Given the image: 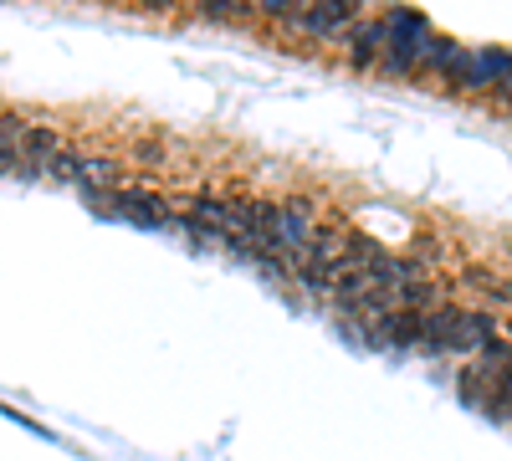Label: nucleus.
<instances>
[{"mask_svg": "<svg viewBox=\"0 0 512 461\" xmlns=\"http://www.w3.org/2000/svg\"><path fill=\"white\" fill-rule=\"evenodd\" d=\"M487 303H492V308H507V303H512V282L492 287V292H487Z\"/></svg>", "mask_w": 512, "mask_h": 461, "instance_id": "6ab92c4d", "label": "nucleus"}, {"mask_svg": "<svg viewBox=\"0 0 512 461\" xmlns=\"http://www.w3.org/2000/svg\"><path fill=\"white\" fill-rule=\"evenodd\" d=\"M512 77V52H492V47H461V57L451 62L446 82L461 93H482V88H502Z\"/></svg>", "mask_w": 512, "mask_h": 461, "instance_id": "f03ea898", "label": "nucleus"}, {"mask_svg": "<svg viewBox=\"0 0 512 461\" xmlns=\"http://www.w3.org/2000/svg\"><path fill=\"white\" fill-rule=\"evenodd\" d=\"M461 57V41H451V36H431L425 41V57H420V72H451V62Z\"/></svg>", "mask_w": 512, "mask_h": 461, "instance_id": "f8f14e48", "label": "nucleus"}, {"mask_svg": "<svg viewBox=\"0 0 512 461\" xmlns=\"http://www.w3.org/2000/svg\"><path fill=\"white\" fill-rule=\"evenodd\" d=\"M379 52H384V16L379 21H354V31H349V57H354V67H379Z\"/></svg>", "mask_w": 512, "mask_h": 461, "instance_id": "6e6552de", "label": "nucleus"}, {"mask_svg": "<svg viewBox=\"0 0 512 461\" xmlns=\"http://www.w3.org/2000/svg\"><path fill=\"white\" fill-rule=\"evenodd\" d=\"M487 380H492V369H482V364H461V374H456L461 400L482 410V405H487Z\"/></svg>", "mask_w": 512, "mask_h": 461, "instance_id": "ddd939ff", "label": "nucleus"}, {"mask_svg": "<svg viewBox=\"0 0 512 461\" xmlns=\"http://www.w3.org/2000/svg\"><path fill=\"white\" fill-rule=\"evenodd\" d=\"M200 16H210V21H236V16H251V6H241V0H200Z\"/></svg>", "mask_w": 512, "mask_h": 461, "instance_id": "2eb2a0df", "label": "nucleus"}, {"mask_svg": "<svg viewBox=\"0 0 512 461\" xmlns=\"http://www.w3.org/2000/svg\"><path fill=\"white\" fill-rule=\"evenodd\" d=\"M108 211L139 221V226H175L169 205H164L159 195H144V190H113V195H108Z\"/></svg>", "mask_w": 512, "mask_h": 461, "instance_id": "39448f33", "label": "nucleus"}, {"mask_svg": "<svg viewBox=\"0 0 512 461\" xmlns=\"http://www.w3.org/2000/svg\"><path fill=\"white\" fill-rule=\"evenodd\" d=\"M461 282H472V287H487V292H492V272H487V267H466Z\"/></svg>", "mask_w": 512, "mask_h": 461, "instance_id": "a211bd4d", "label": "nucleus"}, {"mask_svg": "<svg viewBox=\"0 0 512 461\" xmlns=\"http://www.w3.org/2000/svg\"><path fill=\"white\" fill-rule=\"evenodd\" d=\"M507 364H512V344H507V339L482 344V369H507Z\"/></svg>", "mask_w": 512, "mask_h": 461, "instance_id": "dca6fc26", "label": "nucleus"}, {"mask_svg": "<svg viewBox=\"0 0 512 461\" xmlns=\"http://www.w3.org/2000/svg\"><path fill=\"white\" fill-rule=\"evenodd\" d=\"M482 415H487V421H497V426H507V421H512V364H507V369H492Z\"/></svg>", "mask_w": 512, "mask_h": 461, "instance_id": "9b49d317", "label": "nucleus"}, {"mask_svg": "<svg viewBox=\"0 0 512 461\" xmlns=\"http://www.w3.org/2000/svg\"><path fill=\"white\" fill-rule=\"evenodd\" d=\"M425 41H431V21L410 6H390L384 11V52H379V67L390 77H405V72H420V57H425Z\"/></svg>", "mask_w": 512, "mask_h": 461, "instance_id": "f257e3e1", "label": "nucleus"}, {"mask_svg": "<svg viewBox=\"0 0 512 461\" xmlns=\"http://www.w3.org/2000/svg\"><path fill=\"white\" fill-rule=\"evenodd\" d=\"M256 16H267V21H287L292 26V16H297V6L292 0H262V6H251Z\"/></svg>", "mask_w": 512, "mask_h": 461, "instance_id": "f3484780", "label": "nucleus"}, {"mask_svg": "<svg viewBox=\"0 0 512 461\" xmlns=\"http://www.w3.org/2000/svg\"><path fill=\"white\" fill-rule=\"evenodd\" d=\"M359 21V0H313V6H297L292 26L308 31L318 41H333V36H349Z\"/></svg>", "mask_w": 512, "mask_h": 461, "instance_id": "7ed1b4c3", "label": "nucleus"}, {"mask_svg": "<svg viewBox=\"0 0 512 461\" xmlns=\"http://www.w3.org/2000/svg\"><path fill=\"white\" fill-rule=\"evenodd\" d=\"M461 313L466 308H451V303H441L436 313H425L420 318V354H451L456 333H461Z\"/></svg>", "mask_w": 512, "mask_h": 461, "instance_id": "423d86ee", "label": "nucleus"}, {"mask_svg": "<svg viewBox=\"0 0 512 461\" xmlns=\"http://www.w3.org/2000/svg\"><path fill=\"white\" fill-rule=\"evenodd\" d=\"M82 175H88V164H82V154L62 149V154H57V164H52V180H67V185H77Z\"/></svg>", "mask_w": 512, "mask_h": 461, "instance_id": "4468645a", "label": "nucleus"}, {"mask_svg": "<svg viewBox=\"0 0 512 461\" xmlns=\"http://www.w3.org/2000/svg\"><path fill=\"white\" fill-rule=\"evenodd\" d=\"M497 339V318L492 313H461V333H456V344H451V354H482V344H492Z\"/></svg>", "mask_w": 512, "mask_h": 461, "instance_id": "1a4fd4ad", "label": "nucleus"}, {"mask_svg": "<svg viewBox=\"0 0 512 461\" xmlns=\"http://www.w3.org/2000/svg\"><path fill=\"white\" fill-rule=\"evenodd\" d=\"M369 339H374V344H390V349H420V313L395 308L390 318H379V323H374Z\"/></svg>", "mask_w": 512, "mask_h": 461, "instance_id": "0eeeda50", "label": "nucleus"}, {"mask_svg": "<svg viewBox=\"0 0 512 461\" xmlns=\"http://www.w3.org/2000/svg\"><path fill=\"white\" fill-rule=\"evenodd\" d=\"M62 154V134L52 129V123H31L26 139H21V175H52V164Z\"/></svg>", "mask_w": 512, "mask_h": 461, "instance_id": "20e7f679", "label": "nucleus"}, {"mask_svg": "<svg viewBox=\"0 0 512 461\" xmlns=\"http://www.w3.org/2000/svg\"><path fill=\"white\" fill-rule=\"evenodd\" d=\"M31 123L21 113H0V175H21V139Z\"/></svg>", "mask_w": 512, "mask_h": 461, "instance_id": "9d476101", "label": "nucleus"}]
</instances>
